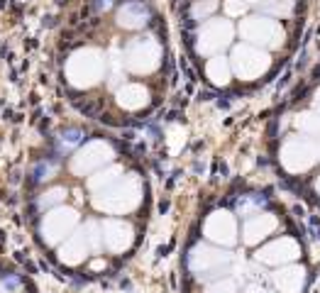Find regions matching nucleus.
Returning <instances> with one entry per match:
<instances>
[{
  "label": "nucleus",
  "instance_id": "obj_1",
  "mask_svg": "<svg viewBox=\"0 0 320 293\" xmlns=\"http://www.w3.org/2000/svg\"><path fill=\"white\" fill-rule=\"evenodd\" d=\"M320 159V144L310 137H294L281 146V164L291 173L308 171Z\"/></svg>",
  "mask_w": 320,
  "mask_h": 293
},
{
  "label": "nucleus",
  "instance_id": "obj_2",
  "mask_svg": "<svg viewBox=\"0 0 320 293\" xmlns=\"http://www.w3.org/2000/svg\"><path fill=\"white\" fill-rule=\"evenodd\" d=\"M230 264V254L220 252V249H210L198 244L191 249L188 254V269L196 274L198 279H213V276H220L222 269Z\"/></svg>",
  "mask_w": 320,
  "mask_h": 293
},
{
  "label": "nucleus",
  "instance_id": "obj_3",
  "mask_svg": "<svg viewBox=\"0 0 320 293\" xmlns=\"http://www.w3.org/2000/svg\"><path fill=\"white\" fill-rule=\"evenodd\" d=\"M232 66H235V71H237L240 78L254 81V78H261L264 73L269 71L271 59H269V54H264V51H259V49H254V47L242 44V47L235 49Z\"/></svg>",
  "mask_w": 320,
  "mask_h": 293
},
{
  "label": "nucleus",
  "instance_id": "obj_4",
  "mask_svg": "<svg viewBox=\"0 0 320 293\" xmlns=\"http://www.w3.org/2000/svg\"><path fill=\"white\" fill-rule=\"evenodd\" d=\"M242 37L254 42V44H264V47H281L283 42V30L274 20L267 17H252L242 24Z\"/></svg>",
  "mask_w": 320,
  "mask_h": 293
},
{
  "label": "nucleus",
  "instance_id": "obj_5",
  "mask_svg": "<svg viewBox=\"0 0 320 293\" xmlns=\"http://www.w3.org/2000/svg\"><path fill=\"white\" fill-rule=\"evenodd\" d=\"M298 256H301V247H298L294 237H279V240H274L271 244L261 247L257 252L259 261L269 264V267H286Z\"/></svg>",
  "mask_w": 320,
  "mask_h": 293
},
{
  "label": "nucleus",
  "instance_id": "obj_6",
  "mask_svg": "<svg viewBox=\"0 0 320 293\" xmlns=\"http://www.w3.org/2000/svg\"><path fill=\"white\" fill-rule=\"evenodd\" d=\"M206 237L213 240L218 244H235L237 240V225H235V218L225 210H218L213 213L208 220H206Z\"/></svg>",
  "mask_w": 320,
  "mask_h": 293
},
{
  "label": "nucleus",
  "instance_id": "obj_7",
  "mask_svg": "<svg viewBox=\"0 0 320 293\" xmlns=\"http://www.w3.org/2000/svg\"><path fill=\"white\" fill-rule=\"evenodd\" d=\"M271 281H274L276 293H303V288H306V271L298 264H286V267H281L271 276Z\"/></svg>",
  "mask_w": 320,
  "mask_h": 293
},
{
  "label": "nucleus",
  "instance_id": "obj_8",
  "mask_svg": "<svg viewBox=\"0 0 320 293\" xmlns=\"http://www.w3.org/2000/svg\"><path fill=\"white\" fill-rule=\"evenodd\" d=\"M276 225H279L276 215H269V213H254V215L245 222V227H242L245 242L247 244L261 242L264 237H269L271 232L276 230Z\"/></svg>",
  "mask_w": 320,
  "mask_h": 293
},
{
  "label": "nucleus",
  "instance_id": "obj_9",
  "mask_svg": "<svg viewBox=\"0 0 320 293\" xmlns=\"http://www.w3.org/2000/svg\"><path fill=\"white\" fill-rule=\"evenodd\" d=\"M159 61V49L154 42H135L130 47V66L135 71H152Z\"/></svg>",
  "mask_w": 320,
  "mask_h": 293
},
{
  "label": "nucleus",
  "instance_id": "obj_10",
  "mask_svg": "<svg viewBox=\"0 0 320 293\" xmlns=\"http://www.w3.org/2000/svg\"><path fill=\"white\" fill-rule=\"evenodd\" d=\"M137 200H139V195L135 191V183L132 186H120L118 191H112L105 200H100L98 206L100 208H108V210H130V208L137 206Z\"/></svg>",
  "mask_w": 320,
  "mask_h": 293
},
{
  "label": "nucleus",
  "instance_id": "obj_11",
  "mask_svg": "<svg viewBox=\"0 0 320 293\" xmlns=\"http://www.w3.org/2000/svg\"><path fill=\"white\" fill-rule=\"evenodd\" d=\"M105 230H108V247H110L112 252H123V249L130 247V242H132L130 225H125V222H108Z\"/></svg>",
  "mask_w": 320,
  "mask_h": 293
},
{
  "label": "nucleus",
  "instance_id": "obj_12",
  "mask_svg": "<svg viewBox=\"0 0 320 293\" xmlns=\"http://www.w3.org/2000/svg\"><path fill=\"white\" fill-rule=\"evenodd\" d=\"M120 103L125 108H139L147 103V91L142 85H127L120 91Z\"/></svg>",
  "mask_w": 320,
  "mask_h": 293
},
{
  "label": "nucleus",
  "instance_id": "obj_13",
  "mask_svg": "<svg viewBox=\"0 0 320 293\" xmlns=\"http://www.w3.org/2000/svg\"><path fill=\"white\" fill-rule=\"evenodd\" d=\"M208 76H210V81H215L218 85H225L227 78H230V66H227V61L222 59V56L213 59L208 64Z\"/></svg>",
  "mask_w": 320,
  "mask_h": 293
},
{
  "label": "nucleus",
  "instance_id": "obj_14",
  "mask_svg": "<svg viewBox=\"0 0 320 293\" xmlns=\"http://www.w3.org/2000/svg\"><path fill=\"white\" fill-rule=\"evenodd\" d=\"M296 127L306 134H320V112H303V115H298Z\"/></svg>",
  "mask_w": 320,
  "mask_h": 293
},
{
  "label": "nucleus",
  "instance_id": "obj_15",
  "mask_svg": "<svg viewBox=\"0 0 320 293\" xmlns=\"http://www.w3.org/2000/svg\"><path fill=\"white\" fill-rule=\"evenodd\" d=\"M237 291H240L237 281L230 279V276H225V279H215L213 283H208L203 293H237Z\"/></svg>",
  "mask_w": 320,
  "mask_h": 293
},
{
  "label": "nucleus",
  "instance_id": "obj_16",
  "mask_svg": "<svg viewBox=\"0 0 320 293\" xmlns=\"http://www.w3.org/2000/svg\"><path fill=\"white\" fill-rule=\"evenodd\" d=\"M96 149H98V144H91L86 152L81 154V157L76 159V166H78V171L91 169L93 164H98V161H103V159H108V157H93V154H96Z\"/></svg>",
  "mask_w": 320,
  "mask_h": 293
},
{
  "label": "nucleus",
  "instance_id": "obj_17",
  "mask_svg": "<svg viewBox=\"0 0 320 293\" xmlns=\"http://www.w3.org/2000/svg\"><path fill=\"white\" fill-rule=\"evenodd\" d=\"M81 139H83L81 130H64L62 137H59L56 142H59V149H62V152H66V149H74V146L78 144Z\"/></svg>",
  "mask_w": 320,
  "mask_h": 293
},
{
  "label": "nucleus",
  "instance_id": "obj_18",
  "mask_svg": "<svg viewBox=\"0 0 320 293\" xmlns=\"http://www.w3.org/2000/svg\"><path fill=\"white\" fill-rule=\"evenodd\" d=\"M264 10L274 12V15H279V17H288V15L294 12V0H276V3L267 5Z\"/></svg>",
  "mask_w": 320,
  "mask_h": 293
},
{
  "label": "nucleus",
  "instance_id": "obj_19",
  "mask_svg": "<svg viewBox=\"0 0 320 293\" xmlns=\"http://www.w3.org/2000/svg\"><path fill=\"white\" fill-rule=\"evenodd\" d=\"M22 288V281L17 279V276H5V279H0V293H17Z\"/></svg>",
  "mask_w": 320,
  "mask_h": 293
},
{
  "label": "nucleus",
  "instance_id": "obj_20",
  "mask_svg": "<svg viewBox=\"0 0 320 293\" xmlns=\"http://www.w3.org/2000/svg\"><path fill=\"white\" fill-rule=\"evenodd\" d=\"M51 171H54V164H49V161H42L39 166H35V176H32V179H35L37 183L39 181H47Z\"/></svg>",
  "mask_w": 320,
  "mask_h": 293
},
{
  "label": "nucleus",
  "instance_id": "obj_21",
  "mask_svg": "<svg viewBox=\"0 0 320 293\" xmlns=\"http://www.w3.org/2000/svg\"><path fill=\"white\" fill-rule=\"evenodd\" d=\"M245 293H276V291H269V288H264V286H259V283H252V286H247Z\"/></svg>",
  "mask_w": 320,
  "mask_h": 293
},
{
  "label": "nucleus",
  "instance_id": "obj_22",
  "mask_svg": "<svg viewBox=\"0 0 320 293\" xmlns=\"http://www.w3.org/2000/svg\"><path fill=\"white\" fill-rule=\"evenodd\" d=\"M315 108L320 110V88H318V93H315Z\"/></svg>",
  "mask_w": 320,
  "mask_h": 293
},
{
  "label": "nucleus",
  "instance_id": "obj_23",
  "mask_svg": "<svg viewBox=\"0 0 320 293\" xmlns=\"http://www.w3.org/2000/svg\"><path fill=\"white\" fill-rule=\"evenodd\" d=\"M315 193L320 195V176H318V181H315Z\"/></svg>",
  "mask_w": 320,
  "mask_h": 293
}]
</instances>
